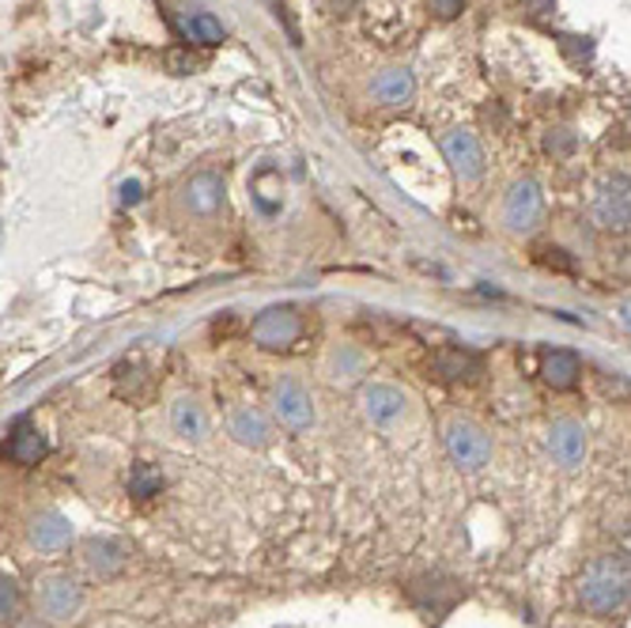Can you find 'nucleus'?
Listing matches in <instances>:
<instances>
[{"mask_svg": "<svg viewBox=\"0 0 631 628\" xmlns=\"http://www.w3.org/2000/svg\"><path fill=\"white\" fill-rule=\"evenodd\" d=\"M31 541L39 546L42 552H58L72 541V527L61 511H42L31 527Z\"/></svg>", "mask_w": 631, "mask_h": 628, "instance_id": "obj_19", "label": "nucleus"}, {"mask_svg": "<svg viewBox=\"0 0 631 628\" xmlns=\"http://www.w3.org/2000/svg\"><path fill=\"white\" fill-rule=\"evenodd\" d=\"M186 209L197 217H216L223 209V178L212 171H201L186 182Z\"/></svg>", "mask_w": 631, "mask_h": 628, "instance_id": "obj_12", "label": "nucleus"}, {"mask_svg": "<svg viewBox=\"0 0 631 628\" xmlns=\"http://www.w3.org/2000/svg\"><path fill=\"white\" fill-rule=\"evenodd\" d=\"M412 91H417V80H412L409 69H385L371 83V96L379 99L382 107H401V102L412 99Z\"/></svg>", "mask_w": 631, "mask_h": 628, "instance_id": "obj_17", "label": "nucleus"}, {"mask_svg": "<svg viewBox=\"0 0 631 628\" xmlns=\"http://www.w3.org/2000/svg\"><path fill=\"white\" fill-rule=\"evenodd\" d=\"M442 443H447V455L454 458V466H461V470H480V466H488V458H492V439H488L484 428L465 417L447 420Z\"/></svg>", "mask_w": 631, "mask_h": 628, "instance_id": "obj_4", "label": "nucleus"}, {"mask_svg": "<svg viewBox=\"0 0 631 628\" xmlns=\"http://www.w3.org/2000/svg\"><path fill=\"white\" fill-rule=\"evenodd\" d=\"M360 406L371 425L390 428L404 417V393L398 387H390V382H371V387H363L360 393Z\"/></svg>", "mask_w": 631, "mask_h": 628, "instance_id": "obj_8", "label": "nucleus"}, {"mask_svg": "<svg viewBox=\"0 0 631 628\" xmlns=\"http://www.w3.org/2000/svg\"><path fill=\"white\" fill-rule=\"evenodd\" d=\"M544 212V197H541V186L533 182V178H522V182H514L511 190L503 197V223L511 231H533L537 220H541Z\"/></svg>", "mask_w": 631, "mask_h": 628, "instance_id": "obj_6", "label": "nucleus"}, {"mask_svg": "<svg viewBox=\"0 0 631 628\" xmlns=\"http://www.w3.org/2000/svg\"><path fill=\"white\" fill-rule=\"evenodd\" d=\"M307 322H303V311L291 303H280V307H269V311H261L253 318L250 326V337L258 349H269V352H284L291 345L303 337Z\"/></svg>", "mask_w": 631, "mask_h": 628, "instance_id": "obj_2", "label": "nucleus"}, {"mask_svg": "<svg viewBox=\"0 0 631 628\" xmlns=\"http://www.w3.org/2000/svg\"><path fill=\"white\" fill-rule=\"evenodd\" d=\"M442 156L454 163V171L461 178H480L484 171V152H480V140L469 133V129H450L442 137Z\"/></svg>", "mask_w": 631, "mask_h": 628, "instance_id": "obj_10", "label": "nucleus"}, {"mask_svg": "<svg viewBox=\"0 0 631 628\" xmlns=\"http://www.w3.org/2000/svg\"><path fill=\"white\" fill-rule=\"evenodd\" d=\"M272 412H277V420L288 428V432H307L310 425H314V401H310V390L303 387L299 379H284L272 387Z\"/></svg>", "mask_w": 631, "mask_h": 628, "instance_id": "obj_5", "label": "nucleus"}, {"mask_svg": "<svg viewBox=\"0 0 631 628\" xmlns=\"http://www.w3.org/2000/svg\"><path fill=\"white\" fill-rule=\"evenodd\" d=\"M582 375V360L571 349H552L544 352L541 360V379L549 382L552 390H574Z\"/></svg>", "mask_w": 631, "mask_h": 628, "instance_id": "obj_15", "label": "nucleus"}, {"mask_svg": "<svg viewBox=\"0 0 631 628\" xmlns=\"http://www.w3.org/2000/svg\"><path fill=\"white\" fill-rule=\"evenodd\" d=\"M461 8H465V0H431V12L439 20H454V16H461Z\"/></svg>", "mask_w": 631, "mask_h": 628, "instance_id": "obj_23", "label": "nucleus"}, {"mask_svg": "<svg viewBox=\"0 0 631 628\" xmlns=\"http://www.w3.org/2000/svg\"><path fill=\"white\" fill-rule=\"evenodd\" d=\"M549 455L555 458V466H563V470L582 466V458H587V428L571 417L555 420L549 428Z\"/></svg>", "mask_w": 631, "mask_h": 628, "instance_id": "obj_7", "label": "nucleus"}, {"mask_svg": "<svg viewBox=\"0 0 631 628\" xmlns=\"http://www.w3.org/2000/svg\"><path fill=\"white\" fill-rule=\"evenodd\" d=\"M228 432L247 447H266L269 436H272L269 420L261 417V409H253V406H234L228 412Z\"/></svg>", "mask_w": 631, "mask_h": 628, "instance_id": "obj_16", "label": "nucleus"}, {"mask_svg": "<svg viewBox=\"0 0 631 628\" xmlns=\"http://www.w3.org/2000/svg\"><path fill=\"white\" fill-rule=\"evenodd\" d=\"M171 428L182 439H193V443H201L204 436H209V417H204V409L197 406V398H174L171 406Z\"/></svg>", "mask_w": 631, "mask_h": 628, "instance_id": "obj_18", "label": "nucleus"}, {"mask_svg": "<svg viewBox=\"0 0 631 628\" xmlns=\"http://www.w3.org/2000/svg\"><path fill=\"white\" fill-rule=\"evenodd\" d=\"M579 602L593 617H617L631 609V552H601L579 576Z\"/></svg>", "mask_w": 631, "mask_h": 628, "instance_id": "obj_1", "label": "nucleus"}, {"mask_svg": "<svg viewBox=\"0 0 631 628\" xmlns=\"http://www.w3.org/2000/svg\"><path fill=\"white\" fill-rule=\"evenodd\" d=\"M39 609L50 621H69L80 609V587L69 576H50L39 584Z\"/></svg>", "mask_w": 631, "mask_h": 628, "instance_id": "obj_9", "label": "nucleus"}, {"mask_svg": "<svg viewBox=\"0 0 631 628\" xmlns=\"http://www.w3.org/2000/svg\"><path fill=\"white\" fill-rule=\"evenodd\" d=\"M46 436L39 432V428L31 425L27 417H20L12 425V432H8V443H4V455L12 458L16 466H39L46 458Z\"/></svg>", "mask_w": 631, "mask_h": 628, "instance_id": "obj_11", "label": "nucleus"}, {"mask_svg": "<svg viewBox=\"0 0 631 628\" xmlns=\"http://www.w3.org/2000/svg\"><path fill=\"white\" fill-rule=\"evenodd\" d=\"M590 217L605 231H631V178L628 175H609L593 190Z\"/></svg>", "mask_w": 631, "mask_h": 628, "instance_id": "obj_3", "label": "nucleus"}, {"mask_svg": "<svg viewBox=\"0 0 631 628\" xmlns=\"http://www.w3.org/2000/svg\"><path fill=\"white\" fill-rule=\"evenodd\" d=\"M159 485H163V477H159L156 470H148V466H137L133 477H129V492L140 496V500H144V496H156Z\"/></svg>", "mask_w": 631, "mask_h": 628, "instance_id": "obj_21", "label": "nucleus"}, {"mask_svg": "<svg viewBox=\"0 0 631 628\" xmlns=\"http://www.w3.org/2000/svg\"><path fill=\"white\" fill-rule=\"evenodd\" d=\"M174 31H178V39H182L186 46H220L223 42V23L216 20V16L209 12H182V16H174Z\"/></svg>", "mask_w": 631, "mask_h": 628, "instance_id": "obj_13", "label": "nucleus"}, {"mask_svg": "<svg viewBox=\"0 0 631 628\" xmlns=\"http://www.w3.org/2000/svg\"><path fill=\"white\" fill-rule=\"evenodd\" d=\"M0 609H4V621H16V614H20V590H16L12 579H4V590H0Z\"/></svg>", "mask_w": 631, "mask_h": 628, "instance_id": "obj_22", "label": "nucleus"}, {"mask_svg": "<svg viewBox=\"0 0 631 628\" xmlns=\"http://www.w3.org/2000/svg\"><path fill=\"white\" fill-rule=\"evenodd\" d=\"M435 371L442 375V379H450V382H477L480 375H484V360H480L477 352L450 345V349L435 352Z\"/></svg>", "mask_w": 631, "mask_h": 628, "instance_id": "obj_14", "label": "nucleus"}, {"mask_svg": "<svg viewBox=\"0 0 631 628\" xmlns=\"http://www.w3.org/2000/svg\"><path fill=\"white\" fill-rule=\"evenodd\" d=\"M88 565L96 571H118L121 568V549L110 541H91L88 546Z\"/></svg>", "mask_w": 631, "mask_h": 628, "instance_id": "obj_20", "label": "nucleus"}, {"mask_svg": "<svg viewBox=\"0 0 631 628\" xmlns=\"http://www.w3.org/2000/svg\"><path fill=\"white\" fill-rule=\"evenodd\" d=\"M167 64H171L174 72H193L197 69L190 53H167Z\"/></svg>", "mask_w": 631, "mask_h": 628, "instance_id": "obj_24", "label": "nucleus"}]
</instances>
